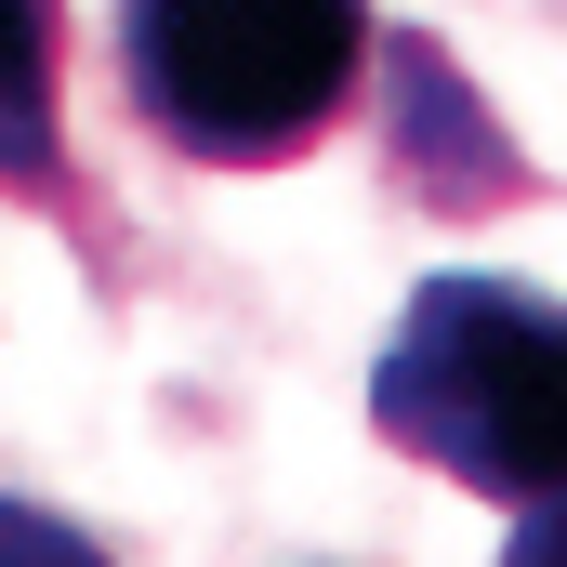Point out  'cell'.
<instances>
[{"label":"cell","instance_id":"6da1fadb","mask_svg":"<svg viewBox=\"0 0 567 567\" xmlns=\"http://www.w3.org/2000/svg\"><path fill=\"white\" fill-rule=\"evenodd\" d=\"M370 423L383 449H410L423 475L502 515L567 502V303L528 278H475V265L423 278L370 357Z\"/></svg>","mask_w":567,"mask_h":567},{"label":"cell","instance_id":"7a4b0ae2","mask_svg":"<svg viewBox=\"0 0 567 567\" xmlns=\"http://www.w3.org/2000/svg\"><path fill=\"white\" fill-rule=\"evenodd\" d=\"M383 66L370 0H120V93L198 172H278Z\"/></svg>","mask_w":567,"mask_h":567},{"label":"cell","instance_id":"3957f363","mask_svg":"<svg viewBox=\"0 0 567 567\" xmlns=\"http://www.w3.org/2000/svg\"><path fill=\"white\" fill-rule=\"evenodd\" d=\"M383 145H396V185L423 212H449V225L542 198V172L488 120V93L449 66V40H423V27H383Z\"/></svg>","mask_w":567,"mask_h":567},{"label":"cell","instance_id":"277c9868","mask_svg":"<svg viewBox=\"0 0 567 567\" xmlns=\"http://www.w3.org/2000/svg\"><path fill=\"white\" fill-rule=\"evenodd\" d=\"M0 198L93 238V185L66 158V0H0Z\"/></svg>","mask_w":567,"mask_h":567},{"label":"cell","instance_id":"5b68a950","mask_svg":"<svg viewBox=\"0 0 567 567\" xmlns=\"http://www.w3.org/2000/svg\"><path fill=\"white\" fill-rule=\"evenodd\" d=\"M0 567H120L80 515H53V502H13L0 488Z\"/></svg>","mask_w":567,"mask_h":567}]
</instances>
